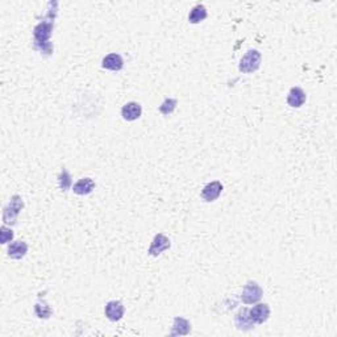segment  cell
Masks as SVG:
<instances>
[{
    "mask_svg": "<svg viewBox=\"0 0 337 337\" xmlns=\"http://www.w3.org/2000/svg\"><path fill=\"white\" fill-rule=\"evenodd\" d=\"M170 248V240L162 233H158L153 238L152 245L149 248V254L153 257L160 256L161 253L165 252L166 249Z\"/></svg>",
    "mask_w": 337,
    "mask_h": 337,
    "instance_id": "6",
    "label": "cell"
},
{
    "mask_svg": "<svg viewBox=\"0 0 337 337\" xmlns=\"http://www.w3.org/2000/svg\"><path fill=\"white\" fill-rule=\"evenodd\" d=\"M12 238H14V232H12V229L3 225L2 229H0V241H2V244H7V242L12 241Z\"/></svg>",
    "mask_w": 337,
    "mask_h": 337,
    "instance_id": "20",
    "label": "cell"
},
{
    "mask_svg": "<svg viewBox=\"0 0 337 337\" xmlns=\"http://www.w3.org/2000/svg\"><path fill=\"white\" fill-rule=\"evenodd\" d=\"M102 66L104 69H107V70L120 71L123 69V66H124V61H123L120 54L111 53L103 58Z\"/></svg>",
    "mask_w": 337,
    "mask_h": 337,
    "instance_id": "10",
    "label": "cell"
},
{
    "mask_svg": "<svg viewBox=\"0 0 337 337\" xmlns=\"http://www.w3.org/2000/svg\"><path fill=\"white\" fill-rule=\"evenodd\" d=\"M48 7H49V10H48V14L45 16V20L40 23L35 28V31H33L36 48L45 54H50L52 49H53L52 44L49 43V39L50 36H52V31H53L54 18L57 15L58 3L57 2H50L48 4Z\"/></svg>",
    "mask_w": 337,
    "mask_h": 337,
    "instance_id": "1",
    "label": "cell"
},
{
    "mask_svg": "<svg viewBox=\"0 0 337 337\" xmlns=\"http://www.w3.org/2000/svg\"><path fill=\"white\" fill-rule=\"evenodd\" d=\"M28 252V245L24 241H15L8 246V256L14 259H22Z\"/></svg>",
    "mask_w": 337,
    "mask_h": 337,
    "instance_id": "15",
    "label": "cell"
},
{
    "mask_svg": "<svg viewBox=\"0 0 337 337\" xmlns=\"http://www.w3.org/2000/svg\"><path fill=\"white\" fill-rule=\"evenodd\" d=\"M236 326H237V329L240 330H249L252 329L254 323H253L250 317H249V308H242L238 311V313L236 315Z\"/></svg>",
    "mask_w": 337,
    "mask_h": 337,
    "instance_id": "13",
    "label": "cell"
},
{
    "mask_svg": "<svg viewBox=\"0 0 337 337\" xmlns=\"http://www.w3.org/2000/svg\"><path fill=\"white\" fill-rule=\"evenodd\" d=\"M305 102V93L300 87H292L287 95V104L292 108L302 107Z\"/></svg>",
    "mask_w": 337,
    "mask_h": 337,
    "instance_id": "11",
    "label": "cell"
},
{
    "mask_svg": "<svg viewBox=\"0 0 337 337\" xmlns=\"http://www.w3.org/2000/svg\"><path fill=\"white\" fill-rule=\"evenodd\" d=\"M104 312L111 321H119L124 316V305L119 300H111L106 304Z\"/></svg>",
    "mask_w": 337,
    "mask_h": 337,
    "instance_id": "7",
    "label": "cell"
},
{
    "mask_svg": "<svg viewBox=\"0 0 337 337\" xmlns=\"http://www.w3.org/2000/svg\"><path fill=\"white\" fill-rule=\"evenodd\" d=\"M94 188H95V182L91 178H82L73 186V191L77 195H89L90 192H93Z\"/></svg>",
    "mask_w": 337,
    "mask_h": 337,
    "instance_id": "12",
    "label": "cell"
},
{
    "mask_svg": "<svg viewBox=\"0 0 337 337\" xmlns=\"http://www.w3.org/2000/svg\"><path fill=\"white\" fill-rule=\"evenodd\" d=\"M191 330V324L190 321L183 317H175L173 329H171V336H186Z\"/></svg>",
    "mask_w": 337,
    "mask_h": 337,
    "instance_id": "14",
    "label": "cell"
},
{
    "mask_svg": "<svg viewBox=\"0 0 337 337\" xmlns=\"http://www.w3.org/2000/svg\"><path fill=\"white\" fill-rule=\"evenodd\" d=\"M35 312L36 315H37V317H40V319H48V317L52 315V308L48 305L47 302H44V300L41 302V300H39L35 305Z\"/></svg>",
    "mask_w": 337,
    "mask_h": 337,
    "instance_id": "17",
    "label": "cell"
},
{
    "mask_svg": "<svg viewBox=\"0 0 337 337\" xmlns=\"http://www.w3.org/2000/svg\"><path fill=\"white\" fill-rule=\"evenodd\" d=\"M262 295L263 290L257 282H248L242 290L241 299L245 304H253L258 302L259 299L262 298Z\"/></svg>",
    "mask_w": 337,
    "mask_h": 337,
    "instance_id": "4",
    "label": "cell"
},
{
    "mask_svg": "<svg viewBox=\"0 0 337 337\" xmlns=\"http://www.w3.org/2000/svg\"><path fill=\"white\" fill-rule=\"evenodd\" d=\"M261 60H262V56L259 53L258 50L252 49L248 50L246 53L244 54V57L240 61V71L244 73V74H250V73H254L256 70H258V68L261 66Z\"/></svg>",
    "mask_w": 337,
    "mask_h": 337,
    "instance_id": "2",
    "label": "cell"
},
{
    "mask_svg": "<svg viewBox=\"0 0 337 337\" xmlns=\"http://www.w3.org/2000/svg\"><path fill=\"white\" fill-rule=\"evenodd\" d=\"M221 191H223V185H221V182L213 181L203 187L202 198L204 199L206 202H213V200H216V199L220 196Z\"/></svg>",
    "mask_w": 337,
    "mask_h": 337,
    "instance_id": "8",
    "label": "cell"
},
{
    "mask_svg": "<svg viewBox=\"0 0 337 337\" xmlns=\"http://www.w3.org/2000/svg\"><path fill=\"white\" fill-rule=\"evenodd\" d=\"M270 316V307L265 303H259L249 309V317L254 324L265 323Z\"/></svg>",
    "mask_w": 337,
    "mask_h": 337,
    "instance_id": "5",
    "label": "cell"
},
{
    "mask_svg": "<svg viewBox=\"0 0 337 337\" xmlns=\"http://www.w3.org/2000/svg\"><path fill=\"white\" fill-rule=\"evenodd\" d=\"M207 18V10L203 4H198L192 8L188 15V22L191 24H198V23L203 22Z\"/></svg>",
    "mask_w": 337,
    "mask_h": 337,
    "instance_id": "16",
    "label": "cell"
},
{
    "mask_svg": "<svg viewBox=\"0 0 337 337\" xmlns=\"http://www.w3.org/2000/svg\"><path fill=\"white\" fill-rule=\"evenodd\" d=\"M58 182H60V187L62 191H68L71 187V177L66 169H62L60 177H58Z\"/></svg>",
    "mask_w": 337,
    "mask_h": 337,
    "instance_id": "19",
    "label": "cell"
},
{
    "mask_svg": "<svg viewBox=\"0 0 337 337\" xmlns=\"http://www.w3.org/2000/svg\"><path fill=\"white\" fill-rule=\"evenodd\" d=\"M178 102L175 99H171V98H167V99L163 100V103L160 106V112L162 115H170L173 114V111L177 108Z\"/></svg>",
    "mask_w": 337,
    "mask_h": 337,
    "instance_id": "18",
    "label": "cell"
},
{
    "mask_svg": "<svg viewBox=\"0 0 337 337\" xmlns=\"http://www.w3.org/2000/svg\"><path fill=\"white\" fill-rule=\"evenodd\" d=\"M23 207H24V202H23V199L19 195L12 196L11 202L8 203V206L4 208V215H3L4 223L6 224L16 223L18 215L20 213Z\"/></svg>",
    "mask_w": 337,
    "mask_h": 337,
    "instance_id": "3",
    "label": "cell"
},
{
    "mask_svg": "<svg viewBox=\"0 0 337 337\" xmlns=\"http://www.w3.org/2000/svg\"><path fill=\"white\" fill-rule=\"evenodd\" d=\"M142 114V108L139 103L136 102H129L121 108V116L127 121H135L140 119Z\"/></svg>",
    "mask_w": 337,
    "mask_h": 337,
    "instance_id": "9",
    "label": "cell"
}]
</instances>
